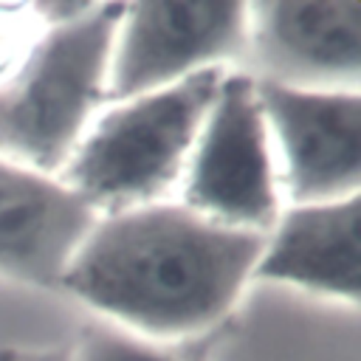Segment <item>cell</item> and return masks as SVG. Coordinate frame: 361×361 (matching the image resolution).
<instances>
[{
  "instance_id": "obj_6",
  "label": "cell",
  "mask_w": 361,
  "mask_h": 361,
  "mask_svg": "<svg viewBox=\"0 0 361 361\" xmlns=\"http://www.w3.org/2000/svg\"><path fill=\"white\" fill-rule=\"evenodd\" d=\"M257 96L279 158V189L290 203H324L358 195V90H305L257 79Z\"/></svg>"
},
{
  "instance_id": "obj_10",
  "label": "cell",
  "mask_w": 361,
  "mask_h": 361,
  "mask_svg": "<svg viewBox=\"0 0 361 361\" xmlns=\"http://www.w3.org/2000/svg\"><path fill=\"white\" fill-rule=\"evenodd\" d=\"M73 361H175L147 338L107 322H90L79 330Z\"/></svg>"
},
{
  "instance_id": "obj_9",
  "label": "cell",
  "mask_w": 361,
  "mask_h": 361,
  "mask_svg": "<svg viewBox=\"0 0 361 361\" xmlns=\"http://www.w3.org/2000/svg\"><path fill=\"white\" fill-rule=\"evenodd\" d=\"M358 195L324 203H290L265 234L251 279H274L310 293L358 302Z\"/></svg>"
},
{
  "instance_id": "obj_8",
  "label": "cell",
  "mask_w": 361,
  "mask_h": 361,
  "mask_svg": "<svg viewBox=\"0 0 361 361\" xmlns=\"http://www.w3.org/2000/svg\"><path fill=\"white\" fill-rule=\"evenodd\" d=\"M99 212L59 175L0 158V276L59 288Z\"/></svg>"
},
{
  "instance_id": "obj_3",
  "label": "cell",
  "mask_w": 361,
  "mask_h": 361,
  "mask_svg": "<svg viewBox=\"0 0 361 361\" xmlns=\"http://www.w3.org/2000/svg\"><path fill=\"white\" fill-rule=\"evenodd\" d=\"M226 68L110 102L79 138L59 178L99 214L166 200L180 183Z\"/></svg>"
},
{
  "instance_id": "obj_11",
  "label": "cell",
  "mask_w": 361,
  "mask_h": 361,
  "mask_svg": "<svg viewBox=\"0 0 361 361\" xmlns=\"http://www.w3.org/2000/svg\"><path fill=\"white\" fill-rule=\"evenodd\" d=\"M0 361H73L71 353L65 350H31V347H11V350H0Z\"/></svg>"
},
{
  "instance_id": "obj_1",
  "label": "cell",
  "mask_w": 361,
  "mask_h": 361,
  "mask_svg": "<svg viewBox=\"0 0 361 361\" xmlns=\"http://www.w3.org/2000/svg\"><path fill=\"white\" fill-rule=\"evenodd\" d=\"M262 245L265 234L158 200L99 214L59 288L141 338L192 336L237 302Z\"/></svg>"
},
{
  "instance_id": "obj_4",
  "label": "cell",
  "mask_w": 361,
  "mask_h": 361,
  "mask_svg": "<svg viewBox=\"0 0 361 361\" xmlns=\"http://www.w3.org/2000/svg\"><path fill=\"white\" fill-rule=\"evenodd\" d=\"M180 203L243 231L268 234L276 223L279 175L251 73H223L180 178Z\"/></svg>"
},
{
  "instance_id": "obj_5",
  "label": "cell",
  "mask_w": 361,
  "mask_h": 361,
  "mask_svg": "<svg viewBox=\"0 0 361 361\" xmlns=\"http://www.w3.org/2000/svg\"><path fill=\"white\" fill-rule=\"evenodd\" d=\"M245 3H124L104 102L169 87L245 54Z\"/></svg>"
},
{
  "instance_id": "obj_2",
  "label": "cell",
  "mask_w": 361,
  "mask_h": 361,
  "mask_svg": "<svg viewBox=\"0 0 361 361\" xmlns=\"http://www.w3.org/2000/svg\"><path fill=\"white\" fill-rule=\"evenodd\" d=\"M124 3H90L31 42L0 79V158L59 175L104 102Z\"/></svg>"
},
{
  "instance_id": "obj_7",
  "label": "cell",
  "mask_w": 361,
  "mask_h": 361,
  "mask_svg": "<svg viewBox=\"0 0 361 361\" xmlns=\"http://www.w3.org/2000/svg\"><path fill=\"white\" fill-rule=\"evenodd\" d=\"M254 79L305 90H358L361 3H245Z\"/></svg>"
}]
</instances>
